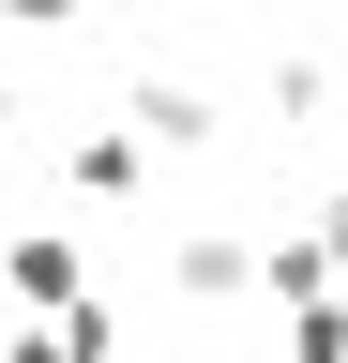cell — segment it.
I'll use <instances>...</instances> for the list:
<instances>
[{
	"instance_id": "obj_1",
	"label": "cell",
	"mask_w": 348,
	"mask_h": 363,
	"mask_svg": "<svg viewBox=\"0 0 348 363\" xmlns=\"http://www.w3.org/2000/svg\"><path fill=\"white\" fill-rule=\"evenodd\" d=\"M121 121H137V152H167V167L212 152V91H197V76H137V91H121Z\"/></svg>"
},
{
	"instance_id": "obj_2",
	"label": "cell",
	"mask_w": 348,
	"mask_h": 363,
	"mask_svg": "<svg viewBox=\"0 0 348 363\" xmlns=\"http://www.w3.org/2000/svg\"><path fill=\"white\" fill-rule=\"evenodd\" d=\"M0 288H16L30 318H61L76 288H91V257H76V242H61V227H30V242H16V227H0Z\"/></svg>"
},
{
	"instance_id": "obj_3",
	"label": "cell",
	"mask_w": 348,
	"mask_h": 363,
	"mask_svg": "<svg viewBox=\"0 0 348 363\" xmlns=\"http://www.w3.org/2000/svg\"><path fill=\"white\" fill-rule=\"evenodd\" d=\"M167 288H182V303H242V288H257V242H228V227H182V242H167Z\"/></svg>"
},
{
	"instance_id": "obj_4",
	"label": "cell",
	"mask_w": 348,
	"mask_h": 363,
	"mask_svg": "<svg viewBox=\"0 0 348 363\" xmlns=\"http://www.w3.org/2000/svg\"><path fill=\"white\" fill-rule=\"evenodd\" d=\"M61 182H76V197H137V182H152V152H137V121H91V136L61 152Z\"/></svg>"
},
{
	"instance_id": "obj_5",
	"label": "cell",
	"mask_w": 348,
	"mask_h": 363,
	"mask_svg": "<svg viewBox=\"0 0 348 363\" xmlns=\"http://www.w3.org/2000/svg\"><path fill=\"white\" fill-rule=\"evenodd\" d=\"M273 318H288V363H348V288H303Z\"/></svg>"
},
{
	"instance_id": "obj_6",
	"label": "cell",
	"mask_w": 348,
	"mask_h": 363,
	"mask_svg": "<svg viewBox=\"0 0 348 363\" xmlns=\"http://www.w3.org/2000/svg\"><path fill=\"white\" fill-rule=\"evenodd\" d=\"M303 288H333V257H318V227H288V242H257V303H303Z\"/></svg>"
},
{
	"instance_id": "obj_7",
	"label": "cell",
	"mask_w": 348,
	"mask_h": 363,
	"mask_svg": "<svg viewBox=\"0 0 348 363\" xmlns=\"http://www.w3.org/2000/svg\"><path fill=\"white\" fill-rule=\"evenodd\" d=\"M257 91H273V121H318V106H333V61H303V45H273V76H257Z\"/></svg>"
},
{
	"instance_id": "obj_8",
	"label": "cell",
	"mask_w": 348,
	"mask_h": 363,
	"mask_svg": "<svg viewBox=\"0 0 348 363\" xmlns=\"http://www.w3.org/2000/svg\"><path fill=\"white\" fill-rule=\"evenodd\" d=\"M46 348H61V363H121V318H106V303H91V288H76V303H61V318H46Z\"/></svg>"
},
{
	"instance_id": "obj_9",
	"label": "cell",
	"mask_w": 348,
	"mask_h": 363,
	"mask_svg": "<svg viewBox=\"0 0 348 363\" xmlns=\"http://www.w3.org/2000/svg\"><path fill=\"white\" fill-rule=\"evenodd\" d=\"M76 16V0H0V30H61Z\"/></svg>"
},
{
	"instance_id": "obj_10",
	"label": "cell",
	"mask_w": 348,
	"mask_h": 363,
	"mask_svg": "<svg viewBox=\"0 0 348 363\" xmlns=\"http://www.w3.org/2000/svg\"><path fill=\"white\" fill-rule=\"evenodd\" d=\"M318 257H333V288H348V197H333V212H318Z\"/></svg>"
},
{
	"instance_id": "obj_11",
	"label": "cell",
	"mask_w": 348,
	"mask_h": 363,
	"mask_svg": "<svg viewBox=\"0 0 348 363\" xmlns=\"http://www.w3.org/2000/svg\"><path fill=\"white\" fill-rule=\"evenodd\" d=\"M0 136H16V91H0Z\"/></svg>"
}]
</instances>
